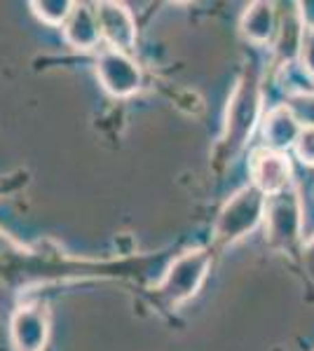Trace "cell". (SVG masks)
<instances>
[{"label":"cell","instance_id":"1","mask_svg":"<svg viewBox=\"0 0 314 351\" xmlns=\"http://www.w3.org/2000/svg\"><path fill=\"white\" fill-rule=\"evenodd\" d=\"M260 106H262V92H260V77L256 68H247L239 75L227 101L225 110V124L221 134V150L225 157H235L244 143L249 141L251 132L260 120Z\"/></svg>","mask_w":314,"mask_h":351},{"label":"cell","instance_id":"2","mask_svg":"<svg viewBox=\"0 0 314 351\" xmlns=\"http://www.w3.org/2000/svg\"><path fill=\"white\" fill-rule=\"evenodd\" d=\"M265 202L267 197L251 183L239 188L218 211L214 225V246L227 248L258 228L265 216Z\"/></svg>","mask_w":314,"mask_h":351},{"label":"cell","instance_id":"3","mask_svg":"<svg viewBox=\"0 0 314 351\" xmlns=\"http://www.w3.org/2000/svg\"><path fill=\"white\" fill-rule=\"evenodd\" d=\"M209 269L211 253L207 248H188L164 271L162 281L155 288L157 298L171 309L181 307V304H186L188 300H192L199 293Z\"/></svg>","mask_w":314,"mask_h":351},{"label":"cell","instance_id":"4","mask_svg":"<svg viewBox=\"0 0 314 351\" xmlns=\"http://www.w3.org/2000/svg\"><path fill=\"white\" fill-rule=\"evenodd\" d=\"M265 241L282 253H291L302 239V199L300 190L291 185L265 202Z\"/></svg>","mask_w":314,"mask_h":351},{"label":"cell","instance_id":"5","mask_svg":"<svg viewBox=\"0 0 314 351\" xmlns=\"http://www.w3.org/2000/svg\"><path fill=\"white\" fill-rule=\"evenodd\" d=\"M96 77L101 87L115 99H127L141 89V68L127 54L104 49L96 59Z\"/></svg>","mask_w":314,"mask_h":351},{"label":"cell","instance_id":"6","mask_svg":"<svg viewBox=\"0 0 314 351\" xmlns=\"http://www.w3.org/2000/svg\"><path fill=\"white\" fill-rule=\"evenodd\" d=\"M249 173L251 185L258 188L265 197L279 195V192L293 185V180H291L293 169H291V162L284 152H275L267 148L254 150V155L249 160Z\"/></svg>","mask_w":314,"mask_h":351},{"label":"cell","instance_id":"7","mask_svg":"<svg viewBox=\"0 0 314 351\" xmlns=\"http://www.w3.org/2000/svg\"><path fill=\"white\" fill-rule=\"evenodd\" d=\"M96 24L101 38L111 45V49L127 54L136 45V21L129 8L122 3H96L94 5Z\"/></svg>","mask_w":314,"mask_h":351},{"label":"cell","instance_id":"8","mask_svg":"<svg viewBox=\"0 0 314 351\" xmlns=\"http://www.w3.org/2000/svg\"><path fill=\"white\" fill-rule=\"evenodd\" d=\"M10 335L16 351H43L49 335V314L45 304H26L16 309L10 324Z\"/></svg>","mask_w":314,"mask_h":351},{"label":"cell","instance_id":"9","mask_svg":"<svg viewBox=\"0 0 314 351\" xmlns=\"http://www.w3.org/2000/svg\"><path fill=\"white\" fill-rule=\"evenodd\" d=\"M66 43L73 49H82L89 52L96 45L101 43V33L99 24H96V14H94V5L87 3H73L71 12H68L66 21L61 24Z\"/></svg>","mask_w":314,"mask_h":351},{"label":"cell","instance_id":"10","mask_svg":"<svg viewBox=\"0 0 314 351\" xmlns=\"http://www.w3.org/2000/svg\"><path fill=\"white\" fill-rule=\"evenodd\" d=\"M300 132V124L295 122V117L291 115L287 106H277L265 115L262 120V138L265 145L262 148L284 152L289 148H293V141Z\"/></svg>","mask_w":314,"mask_h":351},{"label":"cell","instance_id":"11","mask_svg":"<svg viewBox=\"0 0 314 351\" xmlns=\"http://www.w3.org/2000/svg\"><path fill=\"white\" fill-rule=\"evenodd\" d=\"M242 36L254 45H265L275 38L277 12L272 3H251L239 21Z\"/></svg>","mask_w":314,"mask_h":351},{"label":"cell","instance_id":"12","mask_svg":"<svg viewBox=\"0 0 314 351\" xmlns=\"http://www.w3.org/2000/svg\"><path fill=\"white\" fill-rule=\"evenodd\" d=\"M305 28V19H302L300 5L295 3V10H287L282 14V19H277V43H275V54L277 61H291L293 56H298L300 47V36Z\"/></svg>","mask_w":314,"mask_h":351},{"label":"cell","instance_id":"13","mask_svg":"<svg viewBox=\"0 0 314 351\" xmlns=\"http://www.w3.org/2000/svg\"><path fill=\"white\" fill-rule=\"evenodd\" d=\"M31 8L40 21L49 26H61L71 12L73 3L71 0H36V3H31Z\"/></svg>","mask_w":314,"mask_h":351},{"label":"cell","instance_id":"14","mask_svg":"<svg viewBox=\"0 0 314 351\" xmlns=\"http://www.w3.org/2000/svg\"><path fill=\"white\" fill-rule=\"evenodd\" d=\"M284 106H287L289 112L295 117V122H298L300 127L314 129V92L291 94Z\"/></svg>","mask_w":314,"mask_h":351},{"label":"cell","instance_id":"15","mask_svg":"<svg viewBox=\"0 0 314 351\" xmlns=\"http://www.w3.org/2000/svg\"><path fill=\"white\" fill-rule=\"evenodd\" d=\"M298 59H300L302 71L310 77H314V24H305V28H302Z\"/></svg>","mask_w":314,"mask_h":351},{"label":"cell","instance_id":"16","mask_svg":"<svg viewBox=\"0 0 314 351\" xmlns=\"http://www.w3.org/2000/svg\"><path fill=\"white\" fill-rule=\"evenodd\" d=\"M293 152L305 167H314V129L300 127L293 141Z\"/></svg>","mask_w":314,"mask_h":351},{"label":"cell","instance_id":"17","mask_svg":"<svg viewBox=\"0 0 314 351\" xmlns=\"http://www.w3.org/2000/svg\"><path fill=\"white\" fill-rule=\"evenodd\" d=\"M302 260H305L310 271H314V237L305 243V248H302Z\"/></svg>","mask_w":314,"mask_h":351}]
</instances>
